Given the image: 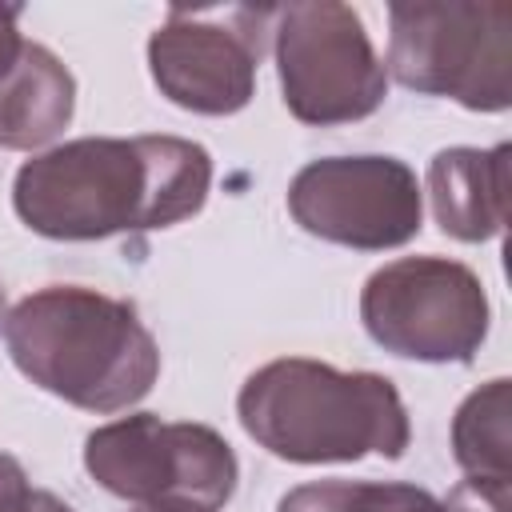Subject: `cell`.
Wrapping results in <instances>:
<instances>
[{
    "label": "cell",
    "instance_id": "1",
    "mask_svg": "<svg viewBox=\"0 0 512 512\" xmlns=\"http://www.w3.org/2000/svg\"><path fill=\"white\" fill-rule=\"evenodd\" d=\"M212 156L184 136H80L24 160L12 180L20 224L48 240H108L172 228L204 208Z\"/></svg>",
    "mask_w": 512,
    "mask_h": 512
},
{
    "label": "cell",
    "instance_id": "2",
    "mask_svg": "<svg viewBox=\"0 0 512 512\" xmlns=\"http://www.w3.org/2000/svg\"><path fill=\"white\" fill-rule=\"evenodd\" d=\"M4 344L20 376L84 412H124L160 376V348L128 300L84 284L28 292L4 320Z\"/></svg>",
    "mask_w": 512,
    "mask_h": 512
},
{
    "label": "cell",
    "instance_id": "3",
    "mask_svg": "<svg viewBox=\"0 0 512 512\" xmlns=\"http://www.w3.org/2000/svg\"><path fill=\"white\" fill-rule=\"evenodd\" d=\"M240 428L288 464L400 460L412 440L408 408L380 372H340L312 356L256 368L236 396Z\"/></svg>",
    "mask_w": 512,
    "mask_h": 512
},
{
    "label": "cell",
    "instance_id": "4",
    "mask_svg": "<svg viewBox=\"0 0 512 512\" xmlns=\"http://www.w3.org/2000/svg\"><path fill=\"white\" fill-rule=\"evenodd\" d=\"M388 80L468 112L512 108V4L396 0L388 4Z\"/></svg>",
    "mask_w": 512,
    "mask_h": 512
},
{
    "label": "cell",
    "instance_id": "5",
    "mask_svg": "<svg viewBox=\"0 0 512 512\" xmlns=\"http://www.w3.org/2000/svg\"><path fill=\"white\" fill-rule=\"evenodd\" d=\"M88 476L148 512H220L240 480L232 444L196 420L128 412L88 432Z\"/></svg>",
    "mask_w": 512,
    "mask_h": 512
},
{
    "label": "cell",
    "instance_id": "6",
    "mask_svg": "<svg viewBox=\"0 0 512 512\" xmlns=\"http://www.w3.org/2000/svg\"><path fill=\"white\" fill-rule=\"evenodd\" d=\"M360 324L384 352L420 364H472L488 340L484 280L448 256H400L360 288Z\"/></svg>",
    "mask_w": 512,
    "mask_h": 512
},
{
    "label": "cell",
    "instance_id": "7",
    "mask_svg": "<svg viewBox=\"0 0 512 512\" xmlns=\"http://www.w3.org/2000/svg\"><path fill=\"white\" fill-rule=\"evenodd\" d=\"M272 56L284 108L300 124H356L368 120L388 96V72L364 20L340 0L276 8Z\"/></svg>",
    "mask_w": 512,
    "mask_h": 512
},
{
    "label": "cell",
    "instance_id": "8",
    "mask_svg": "<svg viewBox=\"0 0 512 512\" xmlns=\"http://www.w3.org/2000/svg\"><path fill=\"white\" fill-rule=\"evenodd\" d=\"M276 8H168L148 36V72L160 96L196 116H232L256 96Z\"/></svg>",
    "mask_w": 512,
    "mask_h": 512
},
{
    "label": "cell",
    "instance_id": "9",
    "mask_svg": "<svg viewBox=\"0 0 512 512\" xmlns=\"http://www.w3.org/2000/svg\"><path fill=\"white\" fill-rule=\"evenodd\" d=\"M288 212L316 240L388 252L420 236L424 188L400 156H320L292 176Z\"/></svg>",
    "mask_w": 512,
    "mask_h": 512
},
{
    "label": "cell",
    "instance_id": "10",
    "mask_svg": "<svg viewBox=\"0 0 512 512\" xmlns=\"http://www.w3.org/2000/svg\"><path fill=\"white\" fill-rule=\"evenodd\" d=\"M508 160L512 144L440 148L428 160V200L444 236L484 244L508 224Z\"/></svg>",
    "mask_w": 512,
    "mask_h": 512
},
{
    "label": "cell",
    "instance_id": "11",
    "mask_svg": "<svg viewBox=\"0 0 512 512\" xmlns=\"http://www.w3.org/2000/svg\"><path fill=\"white\" fill-rule=\"evenodd\" d=\"M76 112V76L68 64L36 44L24 40L16 64L0 80V148L32 152L52 144Z\"/></svg>",
    "mask_w": 512,
    "mask_h": 512
},
{
    "label": "cell",
    "instance_id": "12",
    "mask_svg": "<svg viewBox=\"0 0 512 512\" xmlns=\"http://www.w3.org/2000/svg\"><path fill=\"white\" fill-rule=\"evenodd\" d=\"M452 460L464 476L512 480V380L496 376L468 392L452 416Z\"/></svg>",
    "mask_w": 512,
    "mask_h": 512
},
{
    "label": "cell",
    "instance_id": "13",
    "mask_svg": "<svg viewBox=\"0 0 512 512\" xmlns=\"http://www.w3.org/2000/svg\"><path fill=\"white\" fill-rule=\"evenodd\" d=\"M276 512H444V504L404 480H312L284 492Z\"/></svg>",
    "mask_w": 512,
    "mask_h": 512
},
{
    "label": "cell",
    "instance_id": "14",
    "mask_svg": "<svg viewBox=\"0 0 512 512\" xmlns=\"http://www.w3.org/2000/svg\"><path fill=\"white\" fill-rule=\"evenodd\" d=\"M508 492H512V480L464 476L460 484H452V492L440 504L444 512H508Z\"/></svg>",
    "mask_w": 512,
    "mask_h": 512
},
{
    "label": "cell",
    "instance_id": "15",
    "mask_svg": "<svg viewBox=\"0 0 512 512\" xmlns=\"http://www.w3.org/2000/svg\"><path fill=\"white\" fill-rule=\"evenodd\" d=\"M32 496V484H28V472L16 456L0 452V512H20Z\"/></svg>",
    "mask_w": 512,
    "mask_h": 512
},
{
    "label": "cell",
    "instance_id": "16",
    "mask_svg": "<svg viewBox=\"0 0 512 512\" xmlns=\"http://www.w3.org/2000/svg\"><path fill=\"white\" fill-rule=\"evenodd\" d=\"M20 16H24L20 4H0V80L8 76V68L16 64V56H20V48H24V36H20V28H16Z\"/></svg>",
    "mask_w": 512,
    "mask_h": 512
},
{
    "label": "cell",
    "instance_id": "17",
    "mask_svg": "<svg viewBox=\"0 0 512 512\" xmlns=\"http://www.w3.org/2000/svg\"><path fill=\"white\" fill-rule=\"evenodd\" d=\"M20 512H76L72 504H64L56 492H48V488H32V496H28V504L20 508Z\"/></svg>",
    "mask_w": 512,
    "mask_h": 512
},
{
    "label": "cell",
    "instance_id": "18",
    "mask_svg": "<svg viewBox=\"0 0 512 512\" xmlns=\"http://www.w3.org/2000/svg\"><path fill=\"white\" fill-rule=\"evenodd\" d=\"M4 320H8V296H4V288H0V332H4Z\"/></svg>",
    "mask_w": 512,
    "mask_h": 512
},
{
    "label": "cell",
    "instance_id": "19",
    "mask_svg": "<svg viewBox=\"0 0 512 512\" xmlns=\"http://www.w3.org/2000/svg\"><path fill=\"white\" fill-rule=\"evenodd\" d=\"M136 512H148V508H136Z\"/></svg>",
    "mask_w": 512,
    "mask_h": 512
}]
</instances>
